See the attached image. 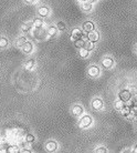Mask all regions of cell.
Wrapping results in <instances>:
<instances>
[{"label": "cell", "instance_id": "6da1fadb", "mask_svg": "<svg viewBox=\"0 0 137 153\" xmlns=\"http://www.w3.org/2000/svg\"><path fill=\"white\" fill-rule=\"evenodd\" d=\"M117 97H118V100H121L123 102H128L130 99H133V93L130 90L128 89H122L121 91H118L117 93Z\"/></svg>", "mask_w": 137, "mask_h": 153}, {"label": "cell", "instance_id": "7a4b0ae2", "mask_svg": "<svg viewBox=\"0 0 137 153\" xmlns=\"http://www.w3.org/2000/svg\"><path fill=\"white\" fill-rule=\"evenodd\" d=\"M33 30H32V37H33L35 40H39V41H41V40H44L46 38V30L44 28H39V29H35V28H32Z\"/></svg>", "mask_w": 137, "mask_h": 153}, {"label": "cell", "instance_id": "3957f363", "mask_svg": "<svg viewBox=\"0 0 137 153\" xmlns=\"http://www.w3.org/2000/svg\"><path fill=\"white\" fill-rule=\"evenodd\" d=\"M92 123H93V119H92L91 115L85 114L82 115V118L80 119L79 126H80L81 129H88V128H90L92 126Z\"/></svg>", "mask_w": 137, "mask_h": 153}, {"label": "cell", "instance_id": "277c9868", "mask_svg": "<svg viewBox=\"0 0 137 153\" xmlns=\"http://www.w3.org/2000/svg\"><path fill=\"white\" fill-rule=\"evenodd\" d=\"M99 74H101V69H99V65H88V76L90 78H93V79H96L99 78Z\"/></svg>", "mask_w": 137, "mask_h": 153}, {"label": "cell", "instance_id": "5b68a950", "mask_svg": "<svg viewBox=\"0 0 137 153\" xmlns=\"http://www.w3.org/2000/svg\"><path fill=\"white\" fill-rule=\"evenodd\" d=\"M115 65V60L113 57H110V56H107V57H104L102 60V67L104 69H112L113 67Z\"/></svg>", "mask_w": 137, "mask_h": 153}, {"label": "cell", "instance_id": "8992f818", "mask_svg": "<svg viewBox=\"0 0 137 153\" xmlns=\"http://www.w3.org/2000/svg\"><path fill=\"white\" fill-rule=\"evenodd\" d=\"M91 107L93 110L99 111V110H102L103 108H104V102H103V100L101 98H94L91 102Z\"/></svg>", "mask_w": 137, "mask_h": 153}, {"label": "cell", "instance_id": "52a82bcc", "mask_svg": "<svg viewBox=\"0 0 137 153\" xmlns=\"http://www.w3.org/2000/svg\"><path fill=\"white\" fill-rule=\"evenodd\" d=\"M81 38H84V32L82 29L80 28H74L72 31H71V40L73 42L76 41V40H79Z\"/></svg>", "mask_w": 137, "mask_h": 153}, {"label": "cell", "instance_id": "ba28073f", "mask_svg": "<svg viewBox=\"0 0 137 153\" xmlns=\"http://www.w3.org/2000/svg\"><path fill=\"white\" fill-rule=\"evenodd\" d=\"M37 13H38L39 17H41V18H46V17H49L50 13H51V9H50L48 6H40L38 8V10H37Z\"/></svg>", "mask_w": 137, "mask_h": 153}, {"label": "cell", "instance_id": "9c48e42d", "mask_svg": "<svg viewBox=\"0 0 137 153\" xmlns=\"http://www.w3.org/2000/svg\"><path fill=\"white\" fill-rule=\"evenodd\" d=\"M99 38H101L99 32L96 30V29H94V30H92V31H90V32L86 33V39L90 40V41H92V42H94V43H96V42L99 41Z\"/></svg>", "mask_w": 137, "mask_h": 153}, {"label": "cell", "instance_id": "30bf717a", "mask_svg": "<svg viewBox=\"0 0 137 153\" xmlns=\"http://www.w3.org/2000/svg\"><path fill=\"white\" fill-rule=\"evenodd\" d=\"M95 29V22L94 21H92V20H86V21H84L82 23V30L83 32H90V31L94 30Z\"/></svg>", "mask_w": 137, "mask_h": 153}, {"label": "cell", "instance_id": "8fae6325", "mask_svg": "<svg viewBox=\"0 0 137 153\" xmlns=\"http://www.w3.org/2000/svg\"><path fill=\"white\" fill-rule=\"evenodd\" d=\"M21 50L23 51V53L24 54H31L34 50L33 43H32L31 41H29V40H27V41L24 42V45L21 47Z\"/></svg>", "mask_w": 137, "mask_h": 153}, {"label": "cell", "instance_id": "7c38bea8", "mask_svg": "<svg viewBox=\"0 0 137 153\" xmlns=\"http://www.w3.org/2000/svg\"><path fill=\"white\" fill-rule=\"evenodd\" d=\"M57 149H59V144L54 140H49L46 143V150L48 152H55Z\"/></svg>", "mask_w": 137, "mask_h": 153}, {"label": "cell", "instance_id": "4fadbf2b", "mask_svg": "<svg viewBox=\"0 0 137 153\" xmlns=\"http://www.w3.org/2000/svg\"><path fill=\"white\" fill-rule=\"evenodd\" d=\"M71 112H72V114L74 115V117H76V118H79V117H82L84 113V109L83 107L81 105V104H74L72 107V110H71Z\"/></svg>", "mask_w": 137, "mask_h": 153}, {"label": "cell", "instance_id": "5bb4252c", "mask_svg": "<svg viewBox=\"0 0 137 153\" xmlns=\"http://www.w3.org/2000/svg\"><path fill=\"white\" fill-rule=\"evenodd\" d=\"M57 33V29L54 25H50L46 29V37L48 38H54Z\"/></svg>", "mask_w": 137, "mask_h": 153}, {"label": "cell", "instance_id": "9a60e30c", "mask_svg": "<svg viewBox=\"0 0 137 153\" xmlns=\"http://www.w3.org/2000/svg\"><path fill=\"white\" fill-rule=\"evenodd\" d=\"M32 28H33L32 21H28V22H24L21 25L20 30H21V32H23V33H28V32H30V31L32 30Z\"/></svg>", "mask_w": 137, "mask_h": 153}, {"label": "cell", "instance_id": "2e32d148", "mask_svg": "<svg viewBox=\"0 0 137 153\" xmlns=\"http://www.w3.org/2000/svg\"><path fill=\"white\" fill-rule=\"evenodd\" d=\"M81 8L84 12H91L93 10V4L91 1H84L81 2Z\"/></svg>", "mask_w": 137, "mask_h": 153}, {"label": "cell", "instance_id": "e0dca14e", "mask_svg": "<svg viewBox=\"0 0 137 153\" xmlns=\"http://www.w3.org/2000/svg\"><path fill=\"white\" fill-rule=\"evenodd\" d=\"M43 25H44V21H43V18H41V17H37V18H34V19L32 20V26H33V28H35V29L42 28Z\"/></svg>", "mask_w": 137, "mask_h": 153}, {"label": "cell", "instance_id": "ac0fdd59", "mask_svg": "<svg viewBox=\"0 0 137 153\" xmlns=\"http://www.w3.org/2000/svg\"><path fill=\"white\" fill-rule=\"evenodd\" d=\"M10 142L8 140H1L0 142V152L8 153V150H9V146H10Z\"/></svg>", "mask_w": 137, "mask_h": 153}, {"label": "cell", "instance_id": "d6986e66", "mask_svg": "<svg viewBox=\"0 0 137 153\" xmlns=\"http://www.w3.org/2000/svg\"><path fill=\"white\" fill-rule=\"evenodd\" d=\"M34 65H35V59L30 58V59H28L27 61L24 62V69L26 70H32L34 68Z\"/></svg>", "mask_w": 137, "mask_h": 153}, {"label": "cell", "instance_id": "ffe728a7", "mask_svg": "<svg viewBox=\"0 0 137 153\" xmlns=\"http://www.w3.org/2000/svg\"><path fill=\"white\" fill-rule=\"evenodd\" d=\"M21 148L18 143H11L10 146H9V150H8V153H19Z\"/></svg>", "mask_w": 137, "mask_h": 153}, {"label": "cell", "instance_id": "44dd1931", "mask_svg": "<svg viewBox=\"0 0 137 153\" xmlns=\"http://www.w3.org/2000/svg\"><path fill=\"white\" fill-rule=\"evenodd\" d=\"M83 48H85V49L88 50V51L91 52V51H93V50L95 49V43H94V42H92V41H90V40H88V39L85 38V42H84Z\"/></svg>", "mask_w": 137, "mask_h": 153}, {"label": "cell", "instance_id": "7402d4cb", "mask_svg": "<svg viewBox=\"0 0 137 153\" xmlns=\"http://www.w3.org/2000/svg\"><path fill=\"white\" fill-rule=\"evenodd\" d=\"M27 40H28V39L26 38L24 36H20V37H18V38L15 39V47L21 49V47L24 45V42L27 41Z\"/></svg>", "mask_w": 137, "mask_h": 153}, {"label": "cell", "instance_id": "603a6c76", "mask_svg": "<svg viewBox=\"0 0 137 153\" xmlns=\"http://www.w3.org/2000/svg\"><path fill=\"white\" fill-rule=\"evenodd\" d=\"M9 46V39L7 37H0V49H6Z\"/></svg>", "mask_w": 137, "mask_h": 153}, {"label": "cell", "instance_id": "cb8c5ba5", "mask_svg": "<svg viewBox=\"0 0 137 153\" xmlns=\"http://www.w3.org/2000/svg\"><path fill=\"white\" fill-rule=\"evenodd\" d=\"M24 141L27 142V143H29V144L34 143V141H35V137H34V134H32V133L24 134Z\"/></svg>", "mask_w": 137, "mask_h": 153}, {"label": "cell", "instance_id": "d4e9b609", "mask_svg": "<svg viewBox=\"0 0 137 153\" xmlns=\"http://www.w3.org/2000/svg\"><path fill=\"white\" fill-rule=\"evenodd\" d=\"M79 56H80L82 59H86V58L90 56V51L86 50L85 48H81V49H79Z\"/></svg>", "mask_w": 137, "mask_h": 153}, {"label": "cell", "instance_id": "484cf974", "mask_svg": "<svg viewBox=\"0 0 137 153\" xmlns=\"http://www.w3.org/2000/svg\"><path fill=\"white\" fill-rule=\"evenodd\" d=\"M121 114L123 115V117H125V118H130V107L127 105V104L125 103V107L123 108L122 110H121Z\"/></svg>", "mask_w": 137, "mask_h": 153}, {"label": "cell", "instance_id": "4316f807", "mask_svg": "<svg viewBox=\"0 0 137 153\" xmlns=\"http://www.w3.org/2000/svg\"><path fill=\"white\" fill-rule=\"evenodd\" d=\"M55 27H57V31H65L66 30V25L64 21H57L55 23Z\"/></svg>", "mask_w": 137, "mask_h": 153}, {"label": "cell", "instance_id": "83f0119b", "mask_svg": "<svg viewBox=\"0 0 137 153\" xmlns=\"http://www.w3.org/2000/svg\"><path fill=\"white\" fill-rule=\"evenodd\" d=\"M124 107H125V102H123V101H121V100H116V101H115L114 108L117 110V111H121Z\"/></svg>", "mask_w": 137, "mask_h": 153}, {"label": "cell", "instance_id": "f1b7e54d", "mask_svg": "<svg viewBox=\"0 0 137 153\" xmlns=\"http://www.w3.org/2000/svg\"><path fill=\"white\" fill-rule=\"evenodd\" d=\"M84 42H85V38H81L79 40H76V41H74V46L77 49H81V48L84 47Z\"/></svg>", "mask_w": 137, "mask_h": 153}, {"label": "cell", "instance_id": "f546056e", "mask_svg": "<svg viewBox=\"0 0 137 153\" xmlns=\"http://www.w3.org/2000/svg\"><path fill=\"white\" fill-rule=\"evenodd\" d=\"M9 135V129H2L0 131V139L1 140H7Z\"/></svg>", "mask_w": 137, "mask_h": 153}, {"label": "cell", "instance_id": "4dcf8cb0", "mask_svg": "<svg viewBox=\"0 0 137 153\" xmlns=\"http://www.w3.org/2000/svg\"><path fill=\"white\" fill-rule=\"evenodd\" d=\"M94 152H95V153H106L107 149H106V146H97L95 150H94Z\"/></svg>", "mask_w": 137, "mask_h": 153}, {"label": "cell", "instance_id": "1f68e13d", "mask_svg": "<svg viewBox=\"0 0 137 153\" xmlns=\"http://www.w3.org/2000/svg\"><path fill=\"white\" fill-rule=\"evenodd\" d=\"M26 4H35L38 0H23Z\"/></svg>", "mask_w": 137, "mask_h": 153}, {"label": "cell", "instance_id": "d6a6232c", "mask_svg": "<svg viewBox=\"0 0 137 153\" xmlns=\"http://www.w3.org/2000/svg\"><path fill=\"white\" fill-rule=\"evenodd\" d=\"M20 152H22V153H30L31 150H30V148H26V149H21V150H20Z\"/></svg>", "mask_w": 137, "mask_h": 153}, {"label": "cell", "instance_id": "836d02e7", "mask_svg": "<svg viewBox=\"0 0 137 153\" xmlns=\"http://www.w3.org/2000/svg\"><path fill=\"white\" fill-rule=\"evenodd\" d=\"M133 153H137V144L135 146H134V149H133V151H132Z\"/></svg>", "mask_w": 137, "mask_h": 153}, {"label": "cell", "instance_id": "e575fe53", "mask_svg": "<svg viewBox=\"0 0 137 153\" xmlns=\"http://www.w3.org/2000/svg\"><path fill=\"white\" fill-rule=\"evenodd\" d=\"M88 1H91L92 4H95V2L97 1V0H88Z\"/></svg>", "mask_w": 137, "mask_h": 153}, {"label": "cell", "instance_id": "d590c367", "mask_svg": "<svg viewBox=\"0 0 137 153\" xmlns=\"http://www.w3.org/2000/svg\"><path fill=\"white\" fill-rule=\"evenodd\" d=\"M80 2H84V1H88V0H79Z\"/></svg>", "mask_w": 137, "mask_h": 153}, {"label": "cell", "instance_id": "8d00e7d4", "mask_svg": "<svg viewBox=\"0 0 137 153\" xmlns=\"http://www.w3.org/2000/svg\"><path fill=\"white\" fill-rule=\"evenodd\" d=\"M135 52H136V53H137V46L135 47Z\"/></svg>", "mask_w": 137, "mask_h": 153}, {"label": "cell", "instance_id": "74e56055", "mask_svg": "<svg viewBox=\"0 0 137 153\" xmlns=\"http://www.w3.org/2000/svg\"><path fill=\"white\" fill-rule=\"evenodd\" d=\"M136 120H137V113H136Z\"/></svg>", "mask_w": 137, "mask_h": 153}]
</instances>
